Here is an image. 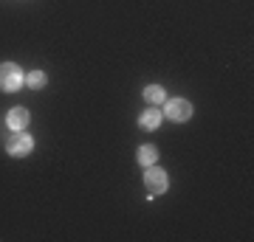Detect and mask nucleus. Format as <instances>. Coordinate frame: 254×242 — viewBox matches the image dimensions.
Listing matches in <instances>:
<instances>
[{
    "instance_id": "nucleus-1",
    "label": "nucleus",
    "mask_w": 254,
    "mask_h": 242,
    "mask_svg": "<svg viewBox=\"0 0 254 242\" xmlns=\"http://www.w3.org/2000/svg\"><path fill=\"white\" fill-rule=\"evenodd\" d=\"M144 189L150 197H158V194H164L167 189H170V178H167V172L161 169V166H144Z\"/></svg>"
},
{
    "instance_id": "nucleus-2",
    "label": "nucleus",
    "mask_w": 254,
    "mask_h": 242,
    "mask_svg": "<svg viewBox=\"0 0 254 242\" xmlns=\"http://www.w3.org/2000/svg\"><path fill=\"white\" fill-rule=\"evenodd\" d=\"M23 82H26V76H23V68H20V65H14V62L0 65V90L14 93V90L23 88Z\"/></svg>"
},
{
    "instance_id": "nucleus-3",
    "label": "nucleus",
    "mask_w": 254,
    "mask_h": 242,
    "mask_svg": "<svg viewBox=\"0 0 254 242\" xmlns=\"http://www.w3.org/2000/svg\"><path fill=\"white\" fill-rule=\"evenodd\" d=\"M31 149H34V138L26 135V130H17L14 135L6 138V152L11 158H26V155H31Z\"/></svg>"
},
{
    "instance_id": "nucleus-4",
    "label": "nucleus",
    "mask_w": 254,
    "mask_h": 242,
    "mask_svg": "<svg viewBox=\"0 0 254 242\" xmlns=\"http://www.w3.org/2000/svg\"><path fill=\"white\" fill-rule=\"evenodd\" d=\"M161 113L170 118V121H190L192 118V101H187V99H167Z\"/></svg>"
},
{
    "instance_id": "nucleus-5",
    "label": "nucleus",
    "mask_w": 254,
    "mask_h": 242,
    "mask_svg": "<svg viewBox=\"0 0 254 242\" xmlns=\"http://www.w3.org/2000/svg\"><path fill=\"white\" fill-rule=\"evenodd\" d=\"M28 110L26 107H14V110H9V116H6V124H9V130L11 133H17V130H26L28 127Z\"/></svg>"
},
{
    "instance_id": "nucleus-6",
    "label": "nucleus",
    "mask_w": 254,
    "mask_h": 242,
    "mask_svg": "<svg viewBox=\"0 0 254 242\" xmlns=\"http://www.w3.org/2000/svg\"><path fill=\"white\" fill-rule=\"evenodd\" d=\"M136 161L141 163V166H153L155 161H158V146L155 144H141L136 152Z\"/></svg>"
},
{
    "instance_id": "nucleus-7",
    "label": "nucleus",
    "mask_w": 254,
    "mask_h": 242,
    "mask_svg": "<svg viewBox=\"0 0 254 242\" xmlns=\"http://www.w3.org/2000/svg\"><path fill=\"white\" fill-rule=\"evenodd\" d=\"M161 118H164V113H158V110H147V113L138 116V127H141V130H158V127H161Z\"/></svg>"
},
{
    "instance_id": "nucleus-8",
    "label": "nucleus",
    "mask_w": 254,
    "mask_h": 242,
    "mask_svg": "<svg viewBox=\"0 0 254 242\" xmlns=\"http://www.w3.org/2000/svg\"><path fill=\"white\" fill-rule=\"evenodd\" d=\"M144 99L150 101V104H164V101H167V90H164L161 85H147Z\"/></svg>"
},
{
    "instance_id": "nucleus-9",
    "label": "nucleus",
    "mask_w": 254,
    "mask_h": 242,
    "mask_svg": "<svg viewBox=\"0 0 254 242\" xmlns=\"http://www.w3.org/2000/svg\"><path fill=\"white\" fill-rule=\"evenodd\" d=\"M46 82H48V76L43 71H31V73H26V85L31 90H40V88H46Z\"/></svg>"
}]
</instances>
